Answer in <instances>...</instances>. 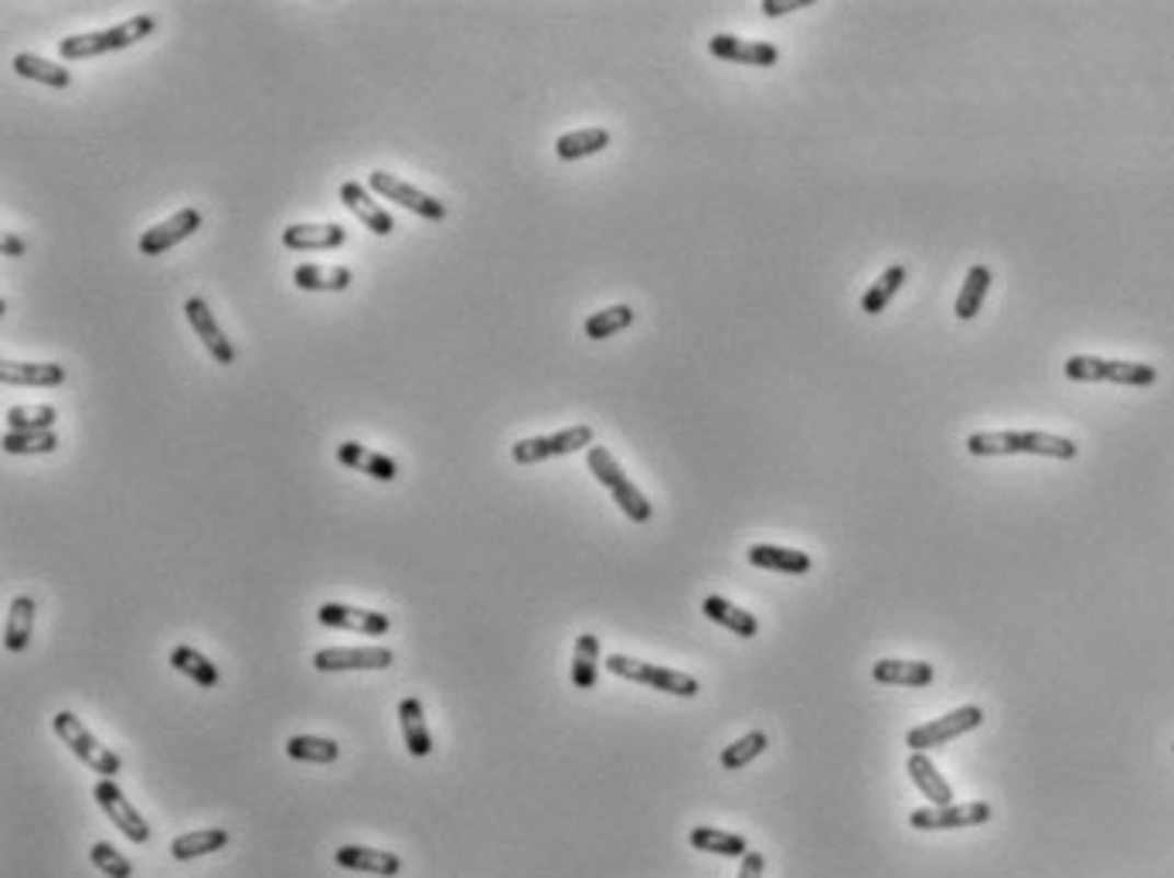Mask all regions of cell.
<instances>
[{"instance_id":"obj_24","label":"cell","mask_w":1174,"mask_h":878,"mask_svg":"<svg viewBox=\"0 0 1174 878\" xmlns=\"http://www.w3.org/2000/svg\"><path fill=\"white\" fill-rule=\"evenodd\" d=\"M399 722H402V739H406V750L422 760L433 753V736H430V726H426V711H422V702L419 698H402L399 702Z\"/></svg>"},{"instance_id":"obj_18","label":"cell","mask_w":1174,"mask_h":878,"mask_svg":"<svg viewBox=\"0 0 1174 878\" xmlns=\"http://www.w3.org/2000/svg\"><path fill=\"white\" fill-rule=\"evenodd\" d=\"M341 202H344V208H347L357 221H362L365 229H372L375 236H391V232H396V218L385 212V205H378V202L372 198V191H368L365 184L344 181V184H341Z\"/></svg>"},{"instance_id":"obj_4","label":"cell","mask_w":1174,"mask_h":878,"mask_svg":"<svg viewBox=\"0 0 1174 878\" xmlns=\"http://www.w3.org/2000/svg\"><path fill=\"white\" fill-rule=\"evenodd\" d=\"M1069 381H1110V385H1130V388H1148L1158 381V368L1144 362H1114V357H1096V354H1072L1062 365Z\"/></svg>"},{"instance_id":"obj_35","label":"cell","mask_w":1174,"mask_h":878,"mask_svg":"<svg viewBox=\"0 0 1174 878\" xmlns=\"http://www.w3.org/2000/svg\"><path fill=\"white\" fill-rule=\"evenodd\" d=\"M634 320H637V310L630 304H616V307H606V310H596L585 317L582 331L590 341H606L619 331H627Z\"/></svg>"},{"instance_id":"obj_14","label":"cell","mask_w":1174,"mask_h":878,"mask_svg":"<svg viewBox=\"0 0 1174 878\" xmlns=\"http://www.w3.org/2000/svg\"><path fill=\"white\" fill-rule=\"evenodd\" d=\"M202 229V212L198 208H181L168 221H157L153 229L140 236V255H164L168 249L181 246Z\"/></svg>"},{"instance_id":"obj_19","label":"cell","mask_w":1174,"mask_h":878,"mask_svg":"<svg viewBox=\"0 0 1174 878\" xmlns=\"http://www.w3.org/2000/svg\"><path fill=\"white\" fill-rule=\"evenodd\" d=\"M334 453H338V464H341V467L357 470V474H365V477H372V480L391 483V480L399 477V464H396V460L385 457V453H375V449L362 446V443H354V440L341 443Z\"/></svg>"},{"instance_id":"obj_20","label":"cell","mask_w":1174,"mask_h":878,"mask_svg":"<svg viewBox=\"0 0 1174 878\" xmlns=\"http://www.w3.org/2000/svg\"><path fill=\"white\" fill-rule=\"evenodd\" d=\"M334 862H338L341 868L378 875V878H391V875L402 871V858H399V855L378 852V848H365V844H344V848L334 852Z\"/></svg>"},{"instance_id":"obj_30","label":"cell","mask_w":1174,"mask_h":878,"mask_svg":"<svg viewBox=\"0 0 1174 878\" xmlns=\"http://www.w3.org/2000/svg\"><path fill=\"white\" fill-rule=\"evenodd\" d=\"M609 147V129L606 126H585V129H572V134H562L556 140V157L559 160H582L603 153Z\"/></svg>"},{"instance_id":"obj_37","label":"cell","mask_w":1174,"mask_h":878,"mask_svg":"<svg viewBox=\"0 0 1174 878\" xmlns=\"http://www.w3.org/2000/svg\"><path fill=\"white\" fill-rule=\"evenodd\" d=\"M8 433H45V430H55L58 422V409L55 406H11L8 415Z\"/></svg>"},{"instance_id":"obj_26","label":"cell","mask_w":1174,"mask_h":878,"mask_svg":"<svg viewBox=\"0 0 1174 878\" xmlns=\"http://www.w3.org/2000/svg\"><path fill=\"white\" fill-rule=\"evenodd\" d=\"M351 270L347 266H323V263H304L293 270V283L307 293H344L351 286Z\"/></svg>"},{"instance_id":"obj_23","label":"cell","mask_w":1174,"mask_h":878,"mask_svg":"<svg viewBox=\"0 0 1174 878\" xmlns=\"http://www.w3.org/2000/svg\"><path fill=\"white\" fill-rule=\"evenodd\" d=\"M905 773H909L912 784H916V790H920L926 800H933V807H950V803H957V800H954V787L936 773V766H933V760H930L926 753H912L909 763H905Z\"/></svg>"},{"instance_id":"obj_45","label":"cell","mask_w":1174,"mask_h":878,"mask_svg":"<svg viewBox=\"0 0 1174 878\" xmlns=\"http://www.w3.org/2000/svg\"><path fill=\"white\" fill-rule=\"evenodd\" d=\"M0 249H4L8 259H21V255H24V239L14 236V232H4V239H0Z\"/></svg>"},{"instance_id":"obj_33","label":"cell","mask_w":1174,"mask_h":878,"mask_svg":"<svg viewBox=\"0 0 1174 878\" xmlns=\"http://www.w3.org/2000/svg\"><path fill=\"white\" fill-rule=\"evenodd\" d=\"M171 668L181 671L184 677H191L198 688H218V681H221L218 668L205 654H198L194 647H187V643H178L171 650Z\"/></svg>"},{"instance_id":"obj_2","label":"cell","mask_w":1174,"mask_h":878,"mask_svg":"<svg viewBox=\"0 0 1174 878\" xmlns=\"http://www.w3.org/2000/svg\"><path fill=\"white\" fill-rule=\"evenodd\" d=\"M157 31V18L153 14H137L116 27H103V31H86V35H72L61 38L58 55L65 61H82V58H95V55H110V52H123L129 45H137L144 38H150Z\"/></svg>"},{"instance_id":"obj_6","label":"cell","mask_w":1174,"mask_h":878,"mask_svg":"<svg viewBox=\"0 0 1174 878\" xmlns=\"http://www.w3.org/2000/svg\"><path fill=\"white\" fill-rule=\"evenodd\" d=\"M606 668H609V674H616V677L637 681V685L658 688V692H664V695L695 698V695L702 692L698 677L684 674V671L661 668V664H647V661H637V658H627V654H609V658H606Z\"/></svg>"},{"instance_id":"obj_5","label":"cell","mask_w":1174,"mask_h":878,"mask_svg":"<svg viewBox=\"0 0 1174 878\" xmlns=\"http://www.w3.org/2000/svg\"><path fill=\"white\" fill-rule=\"evenodd\" d=\"M52 729L65 745H69L72 756H79L92 773H100L103 779H116V773L123 769V760L110 750V745H103L100 739H95L72 711H58L52 719Z\"/></svg>"},{"instance_id":"obj_25","label":"cell","mask_w":1174,"mask_h":878,"mask_svg":"<svg viewBox=\"0 0 1174 878\" xmlns=\"http://www.w3.org/2000/svg\"><path fill=\"white\" fill-rule=\"evenodd\" d=\"M745 559L756 569H770V572H787V575H803L810 572V556L797 548H779V545H753L745 551Z\"/></svg>"},{"instance_id":"obj_43","label":"cell","mask_w":1174,"mask_h":878,"mask_svg":"<svg viewBox=\"0 0 1174 878\" xmlns=\"http://www.w3.org/2000/svg\"><path fill=\"white\" fill-rule=\"evenodd\" d=\"M810 4H813V0H763V14L766 18H783V14L810 8Z\"/></svg>"},{"instance_id":"obj_36","label":"cell","mask_w":1174,"mask_h":878,"mask_svg":"<svg viewBox=\"0 0 1174 878\" xmlns=\"http://www.w3.org/2000/svg\"><path fill=\"white\" fill-rule=\"evenodd\" d=\"M688 841H692V848L708 852V855H722V858H742L749 852L742 834L719 831V828H692Z\"/></svg>"},{"instance_id":"obj_28","label":"cell","mask_w":1174,"mask_h":878,"mask_svg":"<svg viewBox=\"0 0 1174 878\" xmlns=\"http://www.w3.org/2000/svg\"><path fill=\"white\" fill-rule=\"evenodd\" d=\"M991 283H994L991 266H984V263L970 266V273H967V280H964V286H960V293H957L954 313H957L960 320H973L977 313H981L984 300H988Z\"/></svg>"},{"instance_id":"obj_10","label":"cell","mask_w":1174,"mask_h":878,"mask_svg":"<svg viewBox=\"0 0 1174 878\" xmlns=\"http://www.w3.org/2000/svg\"><path fill=\"white\" fill-rule=\"evenodd\" d=\"M991 821V803L970 800V803H950V807H920L909 814V824L916 831H964Z\"/></svg>"},{"instance_id":"obj_32","label":"cell","mask_w":1174,"mask_h":878,"mask_svg":"<svg viewBox=\"0 0 1174 878\" xmlns=\"http://www.w3.org/2000/svg\"><path fill=\"white\" fill-rule=\"evenodd\" d=\"M600 677V637L582 634L575 637V654H572V685L579 692H593Z\"/></svg>"},{"instance_id":"obj_46","label":"cell","mask_w":1174,"mask_h":878,"mask_svg":"<svg viewBox=\"0 0 1174 878\" xmlns=\"http://www.w3.org/2000/svg\"><path fill=\"white\" fill-rule=\"evenodd\" d=\"M1171 753H1174V742H1171Z\"/></svg>"},{"instance_id":"obj_22","label":"cell","mask_w":1174,"mask_h":878,"mask_svg":"<svg viewBox=\"0 0 1174 878\" xmlns=\"http://www.w3.org/2000/svg\"><path fill=\"white\" fill-rule=\"evenodd\" d=\"M871 677L878 681V685H902V688H926L933 685V664L926 661H875L871 664Z\"/></svg>"},{"instance_id":"obj_29","label":"cell","mask_w":1174,"mask_h":878,"mask_svg":"<svg viewBox=\"0 0 1174 878\" xmlns=\"http://www.w3.org/2000/svg\"><path fill=\"white\" fill-rule=\"evenodd\" d=\"M14 72L21 79L42 82V85H52V89H69L72 85V72L65 69V65H58L52 58H42V55H31V52L14 55Z\"/></svg>"},{"instance_id":"obj_40","label":"cell","mask_w":1174,"mask_h":878,"mask_svg":"<svg viewBox=\"0 0 1174 878\" xmlns=\"http://www.w3.org/2000/svg\"><path fill=\"white\" fill-rule=\"evenodd\" d=\"M766 745H770V736H766V732H760V729H756V732H745L742 739H736L732 745H726L722 756H719V763H722V769H742V766L753 763L756 756H763Z\"/></svg>"},{"instance_id":"obj_21","label":"cell","mask_w":1174,"mask_h":878,"mask_svg":"<svg viewBox=\"0 0 1174 878\" xmlns=\"http://www.w3.org/2000/svg\"><path fill=\"white\" fill-rule=\"evenodd\" d=\"M0 381L14 385V388H24V385L58 388L65 381V365H55V362H14V357H4V362H0Z\"/></svg>"},{"instance_id":"obj_17","label":"cell","mask_w":1174,"mask_h":878,"mask_svg":"<svg viewBox=\"0 0 1174 878\" xmlns=\"http://www.w3.org/2000/svg\"><path fill=\"white\" fill-rule=\"evenodd\" d=\"M708 52L722 61H736V65H753V69H773L779 61V48L770 42H745L736 35H715L708 42Z\"/></svg>"},{"instance_id":"obj_15","label":"cell","mask_w":1174,"mask_h":878,"mask_svg":"<svg viewBox=\"0 0 1174 878\" xmlns=\"http://www.w3.org/2000/svg\"><path fill=\"white\" fill-rule=\"evenodd\" d=\"M317 620L331 630H354L365 637H385L391 630V620L378 609H357L347 603H323L317 609Z\"/></svg>"},{"instance_id":"obj_44","label":"cell","mask_w":1174,"mask_h":878,"mask_svg":"<svg viewBox=\"0 0 1174 878\" xmlns=\"http://www.w3.org/2000/svg\"><path fill=\"white\" fill-rule=\"evenodd\" d=\"M766 871V855L763 852H745L739 865V878H763Z\"/></svg>"},{"instance_id":"obj_11","label":"cell","mask_w":1174,"mask_h":878,"mask_svg":"<svg viewBox=\"0 0 1174 878\" xmlns=\"http://www.w3.org/2000/svg\"><path fill=\"white\" fill-rule=\"evenodd\" d=\"M92 797H95V803L103 807V814L113 821V828H119L129 841H134V844H147L150 841V828H147L144 814L126 800V794L116 787V779H103L100 776V784L92 787Z\"/></svg>"},{"instance_id":"obj_34","label":"cell","mask_w":1174,"mask_h":878,"mask_svg":"<svg viewBox=\"0 0 1174 878\" xmlns=\"http://www.w3.org/2000/svg\"><path fill=\"white\" fill-rule=\"evenodd\" d=\"M228 844V831L221 828H205V831H191V834H178L171 841V855L178 862H191V858H202V855H215L218 848H225Z\"/></svg>"},{"instance_id":"obj_16","label":"cell","mask_w":1174,"mask_h":878,"mask_svg":"<svg viewBox=\"0 0 1174 878\" xmlns=\"http://www.w3.org/2000/svg\"><path fill=\"white\" fill-rule=\"evenodd\" d=\"M347 242V229L338 221H297L283 229V246L293 252H323V249H341Z\"/></svg>"},{"instance_id":"obj_38","label":"cell","mask_w":1174,"mask_h":878,"mask_svg":"<svg viewBox=\"0 0 1174 878\" xmlns=\"http://www.w3.org/2000/svg\"><path fill=\"white\" fill-rule=\"evenodd\" d=\"M286 756L297 763H334L341 756V745L334 739H320V736H293L286 742Z\"/></svg>"},{"instance_id":"obj_42","label":"cell","mask_w":1174,"mask_h":878,"mask_svg":"<svg viewBox=\"0 0 1174 878\" xmlns=\"http://www.w3.org/2000/svg\"><path fill=\"white\" fill-rule=\"evenodd\" d=\"M89 858H92L95 868H100L103 875H110V878H134V865H129L106 841H95L89 848Z\"/></svg>"},{"instance_id":"obj_3","label":"cell","mask_w":1174,"mask_h":878,"mask_svg":"<svg viewBox=\"0 0 1174 878\" xmlns=\"http://www.w3.org/2000/svg\"><path fill=\"white\" fill-rule=\"evenodd\" d=\"M585 464H590V474L613 494L616 508L624 511L634 525H647L650 517H654V508H650L647 494L624 474V467L616 464V457H613L606 446H596V443H593L590 449H585Z\"/></svg>"},{"instance_id":"obj_39","label":"cell","mask_w":1174,"mask_h":878,"mask_svg":"<svg viewBox=\"0 0 1174 878\" xmlns=\"http://www.w3.org/2000/svg\"><path fill=\"white\" fill-rule=\"evenodd\" d=\"M902 283H905V266H889L882 276H878L868 289H865V297H862V310L865 313H882L889 304H892V297H896V293L902 289Z\"/></svg>"},{"instance_id":"obj_1","label":"cell","mask_w":1174,"mask_h":878,"mask_svg":"<svg viewBox=\"0 0 1174 878\" xmlns=\"http://www.w3.org/2000/svg\"><path fill=\"white\" fill-rule=\"evenodd\" d=\"M967 453L970 457H1015V453H1035V457H1052V460H1075L1080 446L1056 433H1038V430H1001V433H970L967 436Z\"/></svg>"},{"instance_id":"obj_41","label":"cell","mask_w":1174,"mask_h":878,"mask_svg":"<svg viewBox=\"0 0 1174 878\" xmlns=\"http://www.w3.org/2000/svg\"><path fill=\"white\" fill-rule=\"evenodd\" d=\"M58 449V433L45 430V433H4V453L11 457H27V453H55Z\"/></svg>"},{"instance_id":"obj_9","label":"cell","mask_w":1174,"mask_h":878,"mask_svg":"<svg viewBox=\"0 0 1174 878\" xmlns=\"http://www.w3.org/2000/svg\"><path fill=\"white\" fill-rule=\"evenodd\" d=\"M368 187L375 194H381L385 202H396L399 208H409L412 215L419 218H430V221H443L446 218V205L440 198H433V194L412 187L409 181L388 174V171H372L368 174Z\"/></svg>"},{"instance_id":"obj_13","label":"cell","mask_w":1174,"mask_h":878,"mask_svg":"<svg viewBox=\"0 0 1174 878\" xmlns=\"http://www.w3.org/2000/svg\"><path fill=\"white\" fill-rule=\"evenodd\" d=\"M184 317H187V323L194 328V334L202 338L205 351L215 357V362H218L221 368L236 365L239 351H236V344H232V341L225 338V331L218 328V320H215L212 307H208L202 297H191V300H184Z\"/></svg>"},{"instance_id":"obj_8","label":"cell","mask_w":1174,"mask_h":878,"mask_svg":"<svg viewBox=\"0 0 1174 878\" xmlns=\"http://www.w3.org/2000/svg\"><path fill=\"white\" fill-rule=\"evenodd\" d=\"M984 722V708L981 705H964V708H954L950 715H943V719L936 722H926V726H916L905 732V745L912 753H926V750H939V745H947L954 739H960L964 732L977 729Z\"/></svg>"},{"instance_id":"obj_27","label":"cell","mask_w":1174,"mask_h":878,"mask_svg":"<svg viewBox=\"0 0 1174 878\" xmlns=\"http://www.w3.org/2000/svg\"><path fill=\"white\" fill-rule=\"evenodd\" d=\"M702 613L708 616V620L719 624V627L732 630L736 637H745V640H749V637L760 634V620H756V616L749 613V609H739L736 603H729V600H722V596H708V600L702 603Z\"/></svg>"},{"instance_id":"obj_31","label":"cell","mask_w":1174,"mask_h":878,"mask_svg":"<svg viewBox=\"0 0 1174 878\" xmlns=\"http://www.w3.org/2000/svg\"><path fill=\"white\" fill-rule=\"evenodd\" d=\"M35 600L31 596H14L11 609H8V624H4V647L11 654H21L31 643V630H35Z\"/></svg>"},{"instance_id":"obj_7","label":"cell","mask_w":1174,"mask_h":878,"mask_svg":"<svg viewBox=\"0 0 1174 878\" xmlns=\"http://www.w3.org/2000/svg\"><path fill=\"white\" fill-rule=\"evenodd\" d=\"M593 440H596L593 426L579 422V426H569V430L551 433V436L517 440L511 446V460L521 464V467H532V464H542V460H556V457H569V453H579V449H590Z\"/></svg>"},{"instance_id":"obj_12","label":"cell","mask_w":1174,"mask_h":878,"mask_svg":"<svg viewBox=\"0 0 1174 878\" xmlns=\"http://www.w3.org/2000/svg\"><path fill=\"white\" fill-rule=\"evenodd\" d=\"M396 654L388 647H323L314 654V668L331 674V671H385L391 668Z\"/></svg>"}]
</instances>
